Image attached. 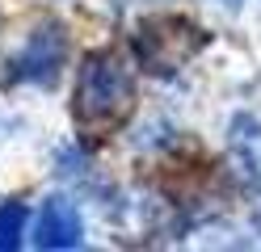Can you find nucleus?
Segmentation results:
<instances>
[{"mask_svg":"<svg viewBox=\"0 0 261 252\" xmlns=\"http://www.w3.org/2000/svg\"><path fill=\"white\" fill-rule=\"evenodd\" d=\"M63 59H68V34L63 25H38L30 34V42L13 55V80L25 84H55Z\"/></svg>","mask_w":261,"mask_h":252,"instance_id":"f03ea898","label":"nucleus"},{"mask_svg":"<svg viewBox=\"0 0 261 252\" xmlns=\"http://www.w3.org/2000/svg\"><path fill=\"white\" fill-rule=\"evenodd\" d=\"M25 202H5L0 206V252H13V248H21V235H25Z\"/></svg>","mask_w":261,"mask_h":252,"instance_id":"20e7f679","label":"nucleus"},{"mask_svg":"<svg viewBox=\"0 0 261 252\" xmlns=\"http://www.w3.org/2000/svg\"><path fill=\"white\" fill-rule=\"evenodd\" d=\"M227 5H232V9H236V5H240V0H227Z\"/></svg>","mask_w":261,"mask_h":252,"instance_id":"39448f33","label":"nucleus"},{"mask_svg":"<svg viewBox=\"0 0 261 252\" xmlns=\"http://www.w3.org/2000/svg\"><path fill=\"white\" fill-rule=\"evenodd\" d=\"M135 105V80L118 50H93L80 67L76 84V118L89 130H110Z\"/></svg>","mask_w":261,"mask_h":252,"instance_id":"f257e3e1","label":"nucleus"},{"mask_svg":"<svg viewBox=\"0 0 261 252\" xmlns=\"http://www.w3.org/2000/svg\"><path fill=\"white\" fill-rule=\"evenodd\" d=\"M85 240V223H80V210L72 198H46L34 223V248H76Z\"/></svg>","mask_w":261,"mask_h":252,"instance_id":"7ed1b4c3","label":"nucleus"}]
</instances>
